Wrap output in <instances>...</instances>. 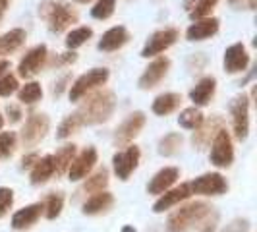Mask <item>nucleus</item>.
I'll return each mask as SVG.
<instances>
[{
    "label": "nucleus",
    "mask_w": 257,
    "mask_h": 232,
    "mask_svg": "<svg viewBox=\"0 0 257 232\" xmlns=\"http://www.w3.org/2000/svg\"><path fill=\"white\" fill-rule=\"evenodd\" d=\"M116 108V97L112 91H97L79 106L77 116L81 124H101L106 122Z\"/></svg>",
    "instance_id": "f257e3e1"
},
{
    "label": "nucleus",
    "mask_w": 257,
    "mask_h": 232,
    "mask_svg": "<svg viewBox=\"0 0 257 232\" xmlns=\"http://www.w3.org/2000/svg\"><path fill=\"white\" fill-rule=\"evenodd\" d=\"M39 16L49 24L52 33H62L72 24H77V12L66 0H43L39 6Z\"/></svg>",
    "instance_id": "f03ea898"
},
{
    "label": "nucleus",
    "mask_w": 257,
    "mask_h": 232,
    "mask_svg": "<svg viewBox=\"0 0 257 232\" xmlns=\"http://www.w3.org/2000/svg\"><path fill=\"white\" fill-rule=\"evenodd\" d=\"M213 207L205 203V201H193L188 205H182L180 209H176L167 220V232H186L192 226H195L197 222H201L211 215Z\"/></svg>",
    "instance_id": "7ed1b4c3"
},
{
    "label": "nucleus",
    "mask_w": 257,
    "mask_h": 232,
    "mask_svg": "<svg viewBox=\"0 0 257 232\" xmlns=\"http://www.w3.org/2000/svg\"><path fill=\"white\" fill-rule=\"evenodd\" d=\"M108 76H110V72H108L106 68H93L87 74L79 76L76 81H74V85L70 87V101L77 103V101H79L83 95H87L91 89H95V87L106 83Z\"/></svg>",
    "instance_id": "20e7f679"
},
{
    "label": "nucleus",
    "mask_w": 257,
    "mask_h": 232,
    "mask_svg": "<svg viewBox=\"0 0 257 232\" xmlns=\"http://www.w3.org/2000/svg\"><path fill=\"white\" fill-rule=\"evenodd\" d=\"M232 112V126H234V136L236 140L244 142L249 132V97L247 95H238L230 103Z\"/></svg>",
    "instance_id": "39448f33"
},
{
    "label": "nucleus",
    "mask_w": 257,
    "mask_h": 232,
    "mask_svg": "<svg viewBox=\"0 0 257 232\" xmlns=\"http://www.w3.org/2000/svg\"><path fill=\"white\" fill-rule=\"evenodd\" d=\"M234 161V147L228 132L222 128L211 142V163L219 168H226Z\"/></svg>",
    "instance_id": "423d86ee"
},
{
    "label": "nucleus",
    "mask_w": 257,
    "mask_h": 232,
    "mask_svg": "<svg viewBox=\"0 0 257 232\" xmlns=\"http://www.w3.org/2000/svg\"><path fill=\"white\" fill-rule=\"evenodd\" d=\"M51 128V120L47 114H31L27 118L26 126L22 130V142L27 147L37 145L41 140H45V136L49 134Z\"/></svg>",
    "instance_id": "0eeeda50"
},
{
    "label": "nucleus",
    "mask_w": 257,
    "mask_h": 232,
    "mask_svg": "<svg viewBox=\"0 0 257 232\" xmlns=\"http://www.w3.org/2000/svg\"><path fill=\"white\" fill-rule=\"evenodd\" d=\"M190 190L192 193H199V195H220V193H226L228 184L219 172H207L190 182Z\"/></svg>",
    "instance_id": "6e6552de"
},
{
    "label": "nucleus",
    "mask_w": 257,
    "mask_h": 232,
    "mask_svg": "<svg viewBox=\"0 0 257 232\" xmlns=\"http://www.w3.org/2000/svg\"><path fill=\"white\" fill-rule=\"evenodd\" d=\"M145 126V114L142 110H136L116 128L114 134V145L116 147H122V145H128L134 138H138V134L142 132V128Z\"/></svg>",
    "instance_id": "1a4fd4ad"
},
{
    "label": "nucleus",
    "mask_w": 257,
    "mask_h": 232,
    "mask_svg": "<svg viewBox=\"0 0 257 232\" xmlns=\"http://www.w3.org/2000/svg\"><path fill=\"white\" fill-rule=\"evenodd\" d=\"M140 157H142L140 147H136V145H130L126 151H118L112 157V167H114L116 176L120 180H128L130 174L140 165Z\"/></svg>",
    "instance_id": "9d476101"
},
{
    "label": "nucleus",
    "mask_w": 257,
    "mask_h": 232,
    "mask_svg": "<svg viewBox=\"0 0 257 232\" xmlns=\"http://www.w3.org/2000/svg\"><path fill=\"white\" fill-rule=\"evenodd\" d=\"M178 41V31L176 29H161V31H157L153 33L149 41L145 43V47H143L142 51V56L143 58H149V56H157V54H161V52H165L167 49H170L174 43Z\"/></svg>",
    "instance_id": "9b49d317"
},
{
    "label": "nucleus",
    "mask_w": 257,
    "mask_h": 232,
    "mask_svg": "<svg viewBox=\"0 0 257 232\" xmlns=\"http://www.w3.org/2000/svg\"><path fill=\"white\" fill-rule=\"evenodd\" d=\"M97 163V149L95 147H85L79 155L74 157L72 165L68 168V176L72 182H79L83 180L87 174H89L93 167Z\"/></svg>",
    "instance_id": "f8f14e48"
},
{
    "label": "nucleus",
    "mask_w": 257,
    "mask_h": 232,
    "mask_svg": "<svg viewBox=\"0 0 257 232\" xmlns=\"http://www.w3.org/2000/svg\"><path fill=\"white\" fill-rule=\"evenodd\" d=\"M47 56H49V51H47V47L45 45H37V47H33L31 51L27 52L26 56L20 60V64H18V74L22 77H33L39 74V70L43 68L45 64V60H47Z\"/></svg>",
    "instance_id": "ddd939ff"
},
{
    "label": "nucleus",
    "mask_w": 257,
    "mask_h": 232,
    "mask_svg": "<svg viewBox=\"0 0 257 232\" xmlns=\"http://www.w3.org/2000/svg\"><path fill=\"white\" fill-rule=\"evenodd\" d=\"M168 68H170V60L167 56H159L155 58L151 64L145 68V72L140 77V87L142 89H153L161 83V79L168 74Z\"/></svg>",
    "instance_id": "4468645a"
},
{
    "label": "nucleus",
    "mask_w": 257,
    "mask_h": 232,
    "mask_svg": "<svg viewBox=\"0 0 257 232\" xmlns=\"http://www.w3.org/2000/svg\"><path fill=\"white\" fill-rule=\"evenodd\" d=\"M222 128H224V122H222L220 116H211L209 120H203L201 126L195 128V132H193V138H192L193 145H195L197 149L207 147L209 143L215 140V136H217Z\"/></svg>",
    "instance_id": "2eb2a0df"
},
{
    "label": "nucleus",
    "mask_w": 257,
    "mask_h": 232,
    "mask_svg": "<svg viewBox=\"0 0 257 232\" xmlns=\"http://www.w3.org/2000/svg\"><path fill=\"white\" fill-rule=\"evenodd\" d=\"M249 64V54L242 43H236L224 52V70L228 74H240Z\"/></svg>",
    "instance_id": "dca6fc26"
},
{
    "label": "nucleus",
    "mask_w": 257,
    "mask_h": 232,
    "mask_svg": "<svg viewBox=\"0 0 257 232\" xmlns=\"http://www.w3.org/2000/svg\"><path fill=\"white\" fill-rule=\"evenodd\" d=\"M192 195V190H190V182H186V184H180L178 188H174V190H167V192L163 193L157 201H155L153 205V211L155 213H165L167 209L170 207L178 205L182 203L184 199H188Z\"/></svg>",
    "instance_id": "f3484780"
},
{
    "label": "nucleus",
    "mask_w": 257,
    "mask_h": 232,
    "mask_svg": "<svg viewBox=\"0 0 257 232\" xmlns=\"http://www.w3.org/2000/svg\"><path fill=\"white\" fill-rule=\"evenodd\" d=\"M178 178H180V170L176 167H167L163 168V170H159L153 178H151L147 190H149V193H153V195H161V193H165L167 190H170L176 184Z\"/></svg>",
    "instance_id": "a211bd4d"
},
{
    "label": "nucleus",
    "mask_w": 257,
    "mask_h": 232,
    "mask_svg": "<svg viewBox=\"0 0 257 232\" xmlns=\"http://www.w3.org/2000/svg\"><path fill=\"white\" fill-rule=\"evenodd\" d=\"M220 22L217 18H203V20H197L195 24L188 27L186 31V37L188 41H205V39L213 37L217 31H219Z\"/></svg>",
    "instance_id": "6ab92c4d"
},
{
    "label": "nucleus",
    "mask_w": 257,
    "mask_h": 232,
    "mask_svg": "<svg viewBox=\"0 0 257 232\" xmlns=\"http://www.w3.org/2000/svg\"><path fill=\"white\" fill-rule=\"evenodd\" d=\"M128 41H130V33L126 27H122V26L112 27V29H108L103 37H101V41H99V51H104V52L118 51V49H122Z\"/></svg>",
    "instance_id": "aec40b11"
},
{
    "label": "nucleus",
    "mask_w": 257,
    "mask_h": 232,
    "mask_svg": "<svg viewBox=\"0 0 257 232\" xmlns=\"http://www.w3.org/2000/svg\"><path fill=\"white\" fill-rule=\"evenodd\" d=\"M215 91H217V79L207 76L203 79H199V83L190 91V99H192V103L195 106H205L213 99Z\"/></svg>",
    "instance_id": "412c9836"
},
{
    "label": "nucleus",
    "mask_w": 257,
    "mask_h": 232,
    "mask_svg": "<svg viewBox=\"0 0 257 232\" xmlns=\"http://www.w3.org/2000/svg\"><path fill=\"white\" fill-rule=\"evenodd\" d=\"M41 213H43V203H33V205H27L20 211H16L12 217V228L24 230V228L33 226L41 217Z\"/></svg>",
    "instance_id": "4be33fe9"
},
{
    "label": "nucleus",
    "mask_w": 257,
    "mask_h": 232,
    "mask_svg": "<svg viewBox=\"0 0 257 232\" xmlns=\"http://www.w3.org/2000/svg\"><path fill=\"white\" fill-rule=\"evenodd\" d=\"M114 203L112 193L108 192H99L93 193L89 199L83 203V215H101L104 211H108Z\"/></svg>",
    "instance_id": "5701e85b"
},
{
    "label": "nucleus",
    "mask_w": 257,
    "mask_h": 232,
    "mask_svg": "<svg viewBox=\"0 0 257 232\" xmlns=\"http://www.w3.org/2000/svg\"><path fill=\"white\" fill-rule=\"evenodd\" d=\"M54 174V161H52V155H45L37 159V163L33 165V170H31V184H45L49 182Z\"/></svg>",
    "instance_id": "b1692460"
},
{
    "label": "nucleus",
    "mask_w": 257,
    "mask_h": 232,
    "mask_svg": "<svg viewBox=\"0 0 257 232\" xmlns=\"http://www.w3.org/2000/svg\"><path fill=\"white\" fill-rule=\"evenodd\" d=\"M182 103V95L180 93H163L159 95L153 101V112L159 116H167L170 112H174Z\"/></svg>",
    "instance_id": "393cba45"
},
{
    "label": "nucleus",
    "mask_w": 257,
    "mask_h": 232,
    "mask_svg": "<svg viewBox=\"0 0 257 232\" xmlns=\"http://www.w3.org/2000/svg\"><path fill=\"white\" fill-rule=\"evenodd\" d=\"M26 31L24 29H12L4 35H0V54H12L16 52L24 43H26Z\"/></svg>",
    "instance_id": "a878e982"
},
{
    "label": "nucleus",
    "mask_w": 257,
    "mask_h": 232,
    "mask_svg": "<svg viewBox=\"0 0 257 232\" xmlns=\"http://www.w3.org/2000/svg\"><path fill=\"white\" fill-rule=\"evenodd\" d=\"M108 186V170L106 168H101V170H97L93 176H89L85 184L81 186V193H99V192H104V188Z\"/></svg>",
    "instance_id": "bb28decb"
},
{
    "label": "nucleus",
    "mask_w": 257,
    "mask_h": 232,
    "mask_svg": "<svg viewBox=\"0 0 257 232\" xmlns=\"http://www.w3.org/2000/svg\"><path fill=\"white\" fill-rule=\"evenodd\" d=\"M219 0H186V10L190 12L192 20H203L213 12Z\"/></svg>",
    "instance_id": "cd10ccee"
},
{
    "label": "nucleus",
    "mask_w": 257,
    "mask_h": 232,
    "mask_svg": "<svg viewBox=\"0 0 257 232\" xmlns=\"http://www.w3.org/2000/svg\"><path fill=\"white\" fill-rule=\"evenodd\" d=\"M74 157H76V145H74V143L64 145L58 153L52 157V161H54V172H58V174L68 172V168H70V165H72Z\"/></svg>",
    "instance_id": "c85d7f7f"
},
{
    "label": "nucleus",
    "mask_w": 257,
    "mask_h": 232,
    "mask_svg": "<svg viewBox=\"0 0 257 232\" xmlns=\"http://www.w3.org/2000/svg\"><path fill=\"white\" fill-rule=\"evenodd\" d=\"M182 143H184V138L180 134L172 132V134H167L161 142H159V153L163 157H174L182 149Z\"/></svg>",
    "instance_id": "c756f323"
},
{
    "label": "nucleus",
    "mask_w": 257,
    "mask_h": 232,
    "mask_svg": "<svg viewBox=\"0 0 257 232\" xmlns=\"http://www.w3.org/2000/svg\"><path fill=\"white\" fill-rule=\"evenodd\" d=\"M203 120H205V116H203V112H201L197 106L186 108V110H182L180 116H178V124H180L182 128H186V130L199 128Z\"/></svg>",
    "instance_id": "7c9ffc66"
},
{
    "label": "nucleus",
    "mask_w": 257,
    "mask_h": 232,
    "mask_svg": "<svg viewBox=\"0 0 257 232\" xmlns=\"http://www.w3.org/2000/svg\"><path fill=\"white\" fill-rule=\"evenodd\" d=\"M18 99L22 104H35L43 99V89L37 81H29L18 91Z\"/></svg>",
    "instance_id": "2f4dec72"
},
{
    "label": "nucleus",
    "mask_w": 257,
    "mask_h": 232,
    "mask_svg": "<svg viewBox=\"0 0 257 232\" xmlns=\"http://www.w3.org/2000/svg\"><path fill=\"white\" fill-rule=\"evenodd\" d=\"M62 207H64V195L60 192H52L51 195L47 197V201H45V205H43V211H45L47 219L54 220L62 213Z\"/></svg>",
    "instance_id": "473e14b6"
},
{
    "label": "nucleus",
    "mask_w": 257,
    "mask_h": 232,
    "mask_svg": "<svg viewBox=\"0 0 257 232\" xmlns=\"http://www.w3.org/2000/svg\"><path fill=\"white\" fill-rule=\"evenodd\" d=\"M93 37V29L91 27H77V29H72L66 37V47L68 49H79L81 45H85L89 39Z\"/></svg>",
    "instance_id": "72a5a7b5"
},
{
    "label": "nucleus",
    "mask_w": 257,
    "mask_h": 232,
    "mask_svg": "<svg viewBox=\"0 0 257 232\" xmlns=\"http://www.w3.org/2000/svg\"><path fill=\"white\" fill-rule=\"evenodd\" d=\"M79 126H83L81 124V120H79V116L76 114H70V116H66L64 120L60 122V126H58V132H56V136L60 138V140H66V138H70L74 132H77V128Z\"/></svg>",
    "instance_id": "f704fd0d"
},
{
    "label": "nucleus",
    "mask_w": 257,
    "mask_h": 232,
    "mask_svg": "<svg viewBox=\"0 0 257 232\" xmlns=\"http://www.w3.org/2000/svg\"><path fill=\"white\" fill-rule=\"evenodd\" d=\"M116 8V0H97V4L91 8V16L95 20H108Z\"/></svg>",
    "instance_id": "c9c22d12"
},
{
    "label": "nucleus",
    "mask_w": 257,
    "mask_h": 232,
    "mask_svg": "<svg viewBox=\"0 0 257 232\" xmlns=\"http://www.w3.org/2000/svg\"><path fill=\"white\" fill-rule=\"evenodd\" d=\"M16 149V134L14 132H2L0 134V159L12 157Z\"/></svg>",
    "instance_id": "e433bc0d"
},
{
    "label": "nucleus",
    "mask_w": 257,
    "mask_h": 232,
    "mask_svg": "<svg viewBox=\"0 0 257 232\" xmlns=\"http://www.w3.org/2000/svg\"><path fill=\"white\" fill-rule=\"evenodd\" d=\"M18 77L12 74H4L0 77V97H10L18 91Z\"/></svg>",
    "instance_id": "4c0bfd02"
},
{
    "label": "nucleus",
    "mask_w": 257,
    "mask_h": 232,
    "mask_svg": "<svg viewBox=\"0 0 257 232\" xmlns=\"http://www.w3.org/2000/svg\"><path fill=\"white\" fill-rule=\"evenodd\" d=\"M14 205V192L10 188H0V217H4Z\"/></svg>",
    "instance_id": "58836bf2"
},
{
    "label": "nucleus",
    "mask_w": 257,
    "mask_h": 232,
    "mask_svg": "<svg viewBox=\"0 0 257 232\" xmlns=\"http://www.w3.org/2000/svg\"><path fill=\"white\" fill-rule=\"evenodd\" d=\"M249 230V220L247 219H234L228 222L220 232H247Z\"/></svg>",
    "instance_id": "ea45409f"
},
{
    "label": "nucleus",
    "mask_w": 257,
    "mask_h": 232,
    "mask_svg": "<svg viewBox=\"0 0 257 232\" xmlns=\"http://www.w3.org/2000/svg\"><path fill=\"white\" fill-rule=\"evenodd\" d=\"M6 112H8V118H10L12 124H18V122L22 120V116H24L22 110H20L18 106H14V104H8V106H6Z\"/></svg>",
    "instance_id": "a19ab883"
},
{
    "label": "nucleus",
    "mask_w": 257,
    "mask_h": 232,
    "mask_svg": "<svg viewBox=\"0 0 257 232\" xmlns=\"http://www.w3.org/2000/svg\"><path fill=\"white\" fill-rule=\"evenodd\" d=\"M217 220H219V215L215 213V215H213V220H211V222H205V224H201V226L197 228V232H215V228H217Z\"/></svg>",
    "instance_id": "79ce46f5"
},
{
    "label": "nucleus",
    "mask_w": 257,
    "mask_h": 232,
    "mask_svg": "<svg viewBox=\"0 0 257 232\" xmlns=\"http://www.w3.org/2000/svg\"><path fill=\"white\" fill-rule=\"evenodd\" d=\"M39 155L37 153H29L22 159V168H33V165L37 163Z\"/></svg>",
    "instance_id": "37998d69"
},
{
    "label": "nucleus",
    "mask_w": 257,
    "mask_h": 232,
    "mask_svg": "<svg viewBox=\"0 0 257 232\" xmlns=\"http://www.w3.org/2000/svg\"><path fill=\"white\" fill-rule=\"evenodd\" d=\"M10 70V62L8 60H0V76H4Z\"/></svg>",
    "instance_id": "c03bdc74"
},
{
    "label": "nucleus",
    "mask_w": 257,
    "mask_h": 232,
    "mask_svg": "<svg viewBox=\"0 0 257 232\" xmlns=\"http://www.w3.org/2000/svg\"><path fill=\"white\" fill-rule=\"evenodd\" d=\"M228 2L230 4H242L244 0H228ZM247 2H249V8H255V0H247Z\"/></svg>",
    "instance_id": "a18cd8bd"
},
{
    "label": "nucleus",
    "mask_w": 257,
    "mask_h": 232,
    "mask_svg": "<svg viewBox=\"0 0 257 232\" xmlns=\"http://www.w3.org/2000/svg\"><path fill=\"white\" fill-rule=\"evenodd\" d=\"M6 8H8V4L0 2V20H2V16H4V12H6Z\"/></svg>",
    "instance_id": "49530a36"
},
{
    "label": "nucleus",
    "mask_w": 257,
    "mask_h": 232,
    "mask_svg": "<svg viewBox=\"0 0 257 232\" xmlns=\"http://www.w3.org/2000/svg\"><path fill=\"white\" fill-rule=\"evenodd\" d=\"M122 232H136V228H132V226H124V230Z\"/></svg>",
    "instance_id": "de8ad7c7"
},
{
    "label": "nucleus",
    "mask_w": 257,
    "mask_h": 232,
    "mask_svg": "<svg viewBox=\"0 0 257 232\" xmlns=\"http://www.w3.org/2000/svg\"><path fill=\"white\" fill-rule=\"evenodd\" d=\"M2 128H4V116L0 114V130H2Z\"/></svg>",
    "instance_id": "09e8293b"
},
{
    "label": "nucleus",
    "mask_w": 257,
    "mask_h": 232,
    "mask_svg": "<svg viewBox=\"0 0 257 232\" xmlns=\"http://www.w3.org/2000/svg\"><path fill=\"white\" fill-rule=\"evenodd\" d=\"M74 2H79V4H87V2H91V0H74Z\"/></svg>",
    "instance_id": "8fccbe9b"
},
{
    "label": "nucleus",
    "mask_w": 257,
    "mask_h": 232,
    "mask_svg": "<svg viewBox=\"0 0 257 232\" xmlns=\"http://www.w3.org/2000/svg\"><path fill=\"white\" fill-rule=\"evenodd\" d=\"M0 2H4V4H8V2H10V0H0Z\"/></svg>",
    "instance_id": "3c124183"
},
{
    "label": "nucleus",
    "mask_w": 257,
    "mask_h": 232,
    "mask_svg": "<svg viewBox=\"0 0 257 232\" xmlns=\"http://www.w3.org/2000/svg\"><path fill=\"white\" fill-rule=\"evenodd\" d=\"M155 2H159V0H155Z\"/></svg>",
    "instance_id": "603ef678"
}]
</instances>
